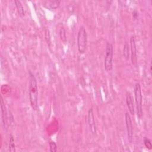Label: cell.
<instances>
[{
  "label": "cell",
  "mask_w": 152,
  "mask_h": 152,
  "mask_svg": "<svg viewBox=\"0 0 152 152\" xmlns=\"http://www.w3.org/2000/svg\"><path fill=\"white\" fill-rule=\"evenodd\" d=\"M88 123L90 131H91L92 134L96 135L97 132V127L92 108H90L88 111Z\"/></svg>",
  "instance_id": "6"
},
{
  "label": "cell",
  "mask_w": 152,
  "mask_h": 152,
  "mask_svg": "<svg viewBox=\"0 0 152 152\" xmlns=\"http://www.w3.org/2000/svg\"><path fill=\"white\" fill-rule=\"evenodd\" d=\"M87 45V33L84 26L79 28L77 35V47L80 53H84L86 51Z\"/></svg>",
  "instance_id": "2"
},
{
  "label": "cell",
  "mask_w": 152,
  "mask_h": 152,
  "mask_svg": "<svg viewBox=\"0 0 152 152\" xmlns=\"http://www.w3.org/2000/svg\"><path fill=\"white\" fill-rule=\"evenodd\" d=\"M126 103L129 110V113L132 115H134L135 113V109H134V99L133 96H132L131 93L129 91L126 93Z\"/></svg>",
  "instance_id": "9"
},
{
  "label": "cell",
  "mask_w": 152,
  "mask_h": 152,
  "mask_svg": "<svg viewBox=\"0 0 152 152\" xmlns=\"http://www.w3.org/2000/svg\"><path fill=\"white\" fill-rule=\"evenodd\" d=\"M9 150L11 152L15 151L14 138L12 135H10V143H9Z\"/></svg>",
  "instance_id": "13"
},
{
  "label": "cell",
  "mask_w": 152,
  "mask_h": 152,
  "mask_svg": "<svg viewBox=\"0 0 152 152\" xmlns=\"http://www.w3.org/2000/svg\"><path fill=\"white\" fill-rule=\"evenodd\" d=\"M61 3V1L57 0H50L46 1L45 2V5H46V7H48L50 9H56Z\"/></svg>",
  "instance_id": "10"
},
{
  "label": "cell",
  "mask_w": 152,
  "mask_h": 152,
  "mask_svg": "<svg viewBox=\"0 0 152 152\" xmlns=\"http://www.w3.org/2000/svg\"><path fill=\"white\" fill-rule=\"evenodd\" d=\"M15 6L18 11V13L19 14L20 16L21 17H23L24 16L25 14V12H24V10L23 8V6L21 2V1H18V0H15Z\"/></svg>",
  "instance_id": "11"
},
{
  "label": "cell",
  "mask_w": 152,
  "mask_h": 152,
  "mask_svg": "<svg viewBox=\"0 0 152 152\" xmlns=\"http://www.w3.org/2000/svg\"><path fill=\"white\" fill-rule=\"evenodd\" d=\"M105 57L104 60V69L106 71L109 72L112 69L113 66V48L112 45L107 42L105 50Z\"/></svg>",
  "instance_id": "3"
},
{
  "label": "cell",
  "mask_w": 152,
  "mask_h": 152,
  "mask_svg": "<svg viewBox=\"0 0 152 152\" xmlns=\"http://www.w3.org/2000/svg\"><path fill=\"white\" fill-rule=\"evenodd\" d=\"M132 14H133V16L135 18V17H137V16H138V13L137 12V11H134L133 12H132Z\"/></svg>",
  "instance_id": "17"
},
{
  "label": "cell",
  "mask_w": 152,
  "mask_h": 152,
  "mask_svg": "<svg viewBox=\"0 0 152 152\" xmlns=\"http://www.w3.org/2000/svg\"><path fill=\"white\" fill-rule=\"evenodd\" d=\"M1 117L2 121L4 128L7 129L8 128V116L7 112L6 110V107L5 105V102L2 99V97H1Z\"/></svg>",
  "instance_id": "8"
},
{
  "label": "cell",
  "mask_w": 152,
  "mask_h": 152,
  "mask_svg": "<svg viewBox=\"0 0 152 152\" xmlns=\"http://www.w3.org/2000/svg\"><path fill=\"white\" fill-rule=\"evenodd\" d=\"M28 94L30 105L34 110H36L38 108L37 83L34 74L31 71L29 72Z\"/></svg>",
  "instance_id": "1"
},
{
  "label": "cell",
  "mask_w": 152,
  "mask_h": 152,
  "mask_svg": "<svg viewBox=\"0 0 152 152\" xmlns=\"http://www.w3.org/2000/svg\"><path fill=\"white\" fill-rule=\"evenodd\" d=\"M125 124H126V127L128 138L130 141H131L133 137V126H132L131 116L128 112H126L125 114Z\"/></svg>",
  "instance_id": "7"
},
{
  "label": "cell",
  "mask_w": 152,
  "mask_h": 152,
  "mask_svg": "<svg viewBox=\"0 0 152 152\" xmlns=\"http://www.w3.org/2000/svg\"><path fill=\"white\" fill-rule=\"evenodd\" d=\"M59 36H60L61 40L64 42H65L66 41V33H65V30L63 27L60 28Z\"/></svg>",
  "instance_id": "16"
},
{
  "label": "cell",
  "mask_w": 152,
  "mask_h": 152,
  "mask_svg": "<svg viewBox=\"0 0 152 152\" xmlns=\"http://www.w3.org/2000/svg\"><path fill=\"white\" fill-rule=\"evenodd\" d=\"M134 94H135V100L136 103V109L137 117L138 119H141L142 115V93L141 86L139 83H137L134 87Z\"/></svg>",
  "instance_id": "4"
},
{
  "label": "cell",
  "mask_w": 152,
  "mask_h": 152,
  "mask_svg": "<svg viewBox=\"0 0 152 152\" xmlns=\"http://www.w3.org/2000/svg\"><path fill=\"white\" fill-rule=\"evenodd\" d=\"M49 145L50 148V151L51 152H56L57 151V145L52 140L49 141Z\"/></svg>",
  "instance_id": "14"
},
{
  "label": "cell",
  "mask_w": 152,
  "mask_h": 152,
  "mask_svg": "<svg viewBox=\"0 0 152 152\" xmlns=\"http://www.w3.org/2000/svg\"><path fill=\"white\" fill-rule=\"evenodd\" d=\"M143 141H144V144L146 148H147L148 150H151L152 149L151 142L150 140L147 137H144Z\"/></svg>",
  "instance_id": "15"
},
{
  "label": "cell",
  "mask_w": 152,
  "mask_h": 152,
  "mask_svg": "<svg viewBox=\"0 0 152 152\" xmlns=\"http://www.w3.org/2000/svg\"><path fill=\"white\" fill-rule=\"evenodd\" d=\"M129 45L128 43L126 41L124 43V48H123V55L124 56V58L128 60L129 58Z\"/></svg>",
  "instance_id": "12"
},
{
  "label": "cell",
  "mask_w": 152,
  "mask_h": 152,
  "mask_svg": "<svg viewBox=\"0 0 152 152\" xmlns=\"http://www.w3.org/2000/svg\"><path fill=\"white\" fill-rule=\"evenodd\" d=\"M129 48L131 50V59L132 64L134 65H137V46L135 43V39L134 35H132L130 37Z\"/></svg>",
  "instance_id": "5"
}]
</instances>
